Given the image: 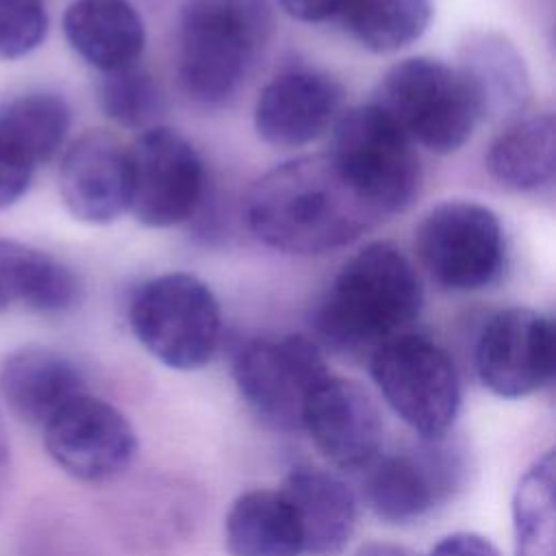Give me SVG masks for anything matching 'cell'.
Wrapping results in <instances>:
<instances>
[{"instance_id":"cell-1","label":"cell","mask_w":556,"mask_h":556,"mask_svg":"<svg viewBox=\"0 0 556 556\" xmlns=\"http://www.w3.org/2000/svg\"><path fill=\"white\" fill-rule=\"evenodd\" d=\"M243 215L258 241L285 254L343 248L380 219L330 154L300 156L265 172L250 187Z\"/></svg>"},{"instance_id":"cell-2","label":"cell","mask_w":556,"mask_h":556,"mask_svg":"<svg viewBox=\"0 0 556 556\" xmlns=\"http://www.w3.org/2000/svg\"><path fill=\"white\" fill-rule=\"evenodd\" d=\"M421 304V280L406 254L374 241L341 265L315 308L313 326L334 350H374L406 332Z\"/></svg>"},{"instance_id":"cell-3","label":"cell","mask_w":556,"mask_h":556,"mask_svg":"<svg viewBox=\"0 0 556 556\" xmlns=\"http://www.w3.org/2000/svg\"><path fill=\"white\" fill-rule=\"evenodd\" d=\"M263 0H187L178 28V78L204 106L230 100L263 39Z\"/></svg>"},{"instance_id":"cell-4","label":"cell","mask_w":556,"mask_h":556,"mask_svg":"<svg viewBox=\"0 0 556 556\" xmlns=\"http://www.w3.org/2000/svg\"><path fill=\"white\" fill-rule=\"evenodd\" d=\"M374 104L413 143L434 154L456 152L484 119L482 104L463 70L428 56L395 63L382 76Z\"/></svg>"},{"instance_id":"cell-5","label":"cell","mask_w":556,"mask_h":556,"mask_svg":"<svg viewBox=\"0 0 556 556\" xmlns=\"http://www.w3.org/2000/svg\"><path fill=\"white\" fill-rule=\"evenodd\" d=\"M328 154L378 217L406 211L419 195L421 163L415 143L374 102L341 111Z\"/></svg>"},{"instance_id":"cell-6","label":"cell","mask_w":556,"mask_h":556,"mask_svg":"<svg viewBox=\"0 0 556 556\" xmlns=\"http://www.w3.org/2000/svg\"><path fill=\"white\" fill-rule=\"evenodd\" d=\"M128 324L148 354L178 371L204 367L222 337L215 293L204 280L185 271L146 280L130 298Z\"/></svg>"},{"instance_id":"cell-7","label":"cell","mask_w":556,"mask_h":556,"mask_svg":"<svg viewBox=\"0 0 556 556\" xmlns=\"http://www.w3.org/2000/svg\"><path fill=\"white\" fill-rule=\"evenodd\" d=\"M369 374L391 410L419 437H445L460 410L454 358L432 339L402 332L369 354Z\"/></svg>"},{"instance_id":"cell-8","label":"cell","mask_w":556,"mask_h":556,"mask_svg":"<svg viewBox=\"0 0 556 556\" xmlns=\"http://www.w3.org/2000/svg\"><path fill=\"white\" fill-rule=\"evenodd\" d=\"M415 252L426 274L447 291L489 289L506 267L500 217L471 200L432 206L415 228Z\"/></svg>"},{"instance_id":"cell-9","label":"cell","mask_w":556,"mask_h":556,"mask_svg":"<svg viewBox=\"0 0 556 556\" xmlns=\"http://www.w3.org/2000/svg\"><path fill=\"white\" fill-rule=\"evenodd\" d=\"M330 374L321 348L304 334L263 337L239 348L235 387L245 406L271 430H302L313 389Z\"/></svg>"},{"instance_id":"cell-10","label":"cell","mask_w":556,"mask_h":556,"mask_svg":"<svg viewBox=\"0 0 556 556\" xmlns=\"http://www.w3.org/2000/svg\"><path fill=\"white\" fill-rule=\"evenodd\" d=\"M463 450L445 437L419 439L408 450L378 454L365 467L363 497L384 523L408 526L428 517L463 484Z\"/></svg>"},{"instance_id":"cell-11","label":"cell","mask_w":556,"mask_h":556,"mask_svg":"<svg viewBox=\"0 0 556 556\" xmlns=\"http://www.w3.org/2000/svg\"><path fill=\"white\" fill-rule=\"evenodd\" d=\"M41 430L48 456L80 482H109L122 476L137 454L128 417L89 391L72 397Z\"/></svg>"},{"instance_id":"cell-12","label":"cell","mask_w":556,"mask_h":556,"mask_svg":"<svg viewBox=\"0 0 556 556\" xmlns=\"http://www.w3.org/2000/svg\"><path fill=\"white\" fill-rule=\"evenodd\" d=\"M130 152V213L148 228H169L193 215L204 189L195 148L176 130L152 126Z\"/></svg>"},{"instance_id":"cell-13","label":"cell","mask_w":556,"mask_h":556,"mask_svg":"<svg viewBox=\"0 0 556 556\" xmlns=\"http://www.w3.org/2000/svg\"><path fill=\"white\" fill-rule=\"evenodd\" d=\"M476 374L497 397H528L554 378V324L539 311L510 306L495 313L476 341Z\"/></svg>"},{"instance_id":"cell-14","label":"cell","mask_w":556,"mask_h":556,"mask_svg":"<svg viewBox=\"0 0 556 556\" xmlns=\"http://www.w3.org/2000/svg\"><path fill=\"white\" fill-rule=\"evenodd\" d=\"M319 454L339 469H365L382 450V417L371 395L343 376L328 374L308 395L302 413Z\"/></svg>"},{"instance_id":"cell-15","label":"cell","mask_w":556,"mask_h":556,"mask_svg":"<svg viewBox=\"0 0 556 556\" xmlns=\"http://www.w3.org/2000/svg\"><path fill=\"white\" fill-rule=\"evenodd\" d=\"M59 193L85 224H111L130 208V152L111 132L89 130L63 154Z\"/></svg>"},{"instance_id":"cell-16","label":"cell","mask_w":556,"mask_h":556,"mask_svg":"<svg viewBox=\"0 0 556 556\" xmlns=\"http://www.w3.org/2000/svg\"><path fill=\"white\" fill-rule=\"evenodd\" d=\"M341 85L321 72L291 70L274 76L254 104V128L274 148H302L334 126Z\"/></svg>"},{"instance_id":"cell-17","label":"cell","mask_w":556,"mask_h":556,"mask_svg":"<svg viewBox=\"0 0 556 556\" xmlns=\"http://www.w3.org/2000/svg\"><path fill=\"white\" fill-rule=\"evenodd\" d=\"M293 515L302 552L339 556L356 532L358 502L354 491L332 471L295 465L278 486Z\"/></svg>"},{"instance_id":"cell-18","label":"cell","mask_w":556,"mask_h":556,"mask_svg":"<svg viewBox=\"0 0 556 556\" xmlns=\"http://www.w3.org/2000/svg\"><path fill=\"white\" fill-rule=\"evenodd\" d=\"M80 369L61 352L26 345L11 352L0 367V395L24 424L43 428L72 397L85 393Z\"/></svg>"},{"instance_id":"cell-19","label":"cell","mask_w":556,"mask_h":556,"mask_svg":"<svg viewBox=\"0 0 556 556\" xmlns=\"http://www.w3.org/2000/svg\"><path fill=\"white\" fill-rule=\"evenodd\" d=\"M63 33L74 52L102 74L137 65L146 46L141 15L128 0H74L63 15Z\"/></svg>"},{"instance_id":"cell-20","label":"cell","mask_w":556,"mask_h":556,"mask_svg":"<svg viewBox=\"0 0 556 556\" xmlns=\"http://www.w3.org/2000/svg\"><path fill=\"white\" fill-rule=\"evenodd\" d=\"M230 556H300L302 545L289 504L278 489L239 493L224 517Z\"/></svg>"},{"instance_id":"cell-21","label":"cell","mask_w":556,"mask_h":556,"mask_svg":"<svg viewBox=\"0 0 556 556\" xmlns=\"http://www.w3.org/2000/svg\"><path fill=\"white\" fill-rule=\"evenodd\" d=\"M493 180L513 191H536L556 169V124L552 113H536L508 124L486 150Z\"/></svg>"},{"instance_id":"cell-22","label":"cell","mask_w":556,"mask_h":556,"mask_svg":"<svg viewBox=\"0 0 556 556\" xmlns=\"http://www.w3.org/2000/svg\"><path fill=\"white\" fill-rule=\"evenodd\" d=\"M458 67L469 78L484 119L513 115L528 100V74L517 50L497 35H476L463 43Z\"/></svg>"},{"instance_id":"cell-23","label":"cell","mask_w":556,"mask_h":556,"mask_svg":"<svg viewBox=\"0 0 556 556\" xmlns=\"http://www.w3.org/2000/svg\"><path fill=\"white\" fill-rule=\"evenodd\" d=\"M432 0H343L341 17L350 35L378 54L415 43L432 20Z\"/></svg>"},{"instance_id":"cell-24","label":"cell","mask_w":556,"mask_h":556,"mask_svg":"<svg viewBox=\"0 0 556 556\" xmlns=\"http://www.w3.org/2000/svg\"><path fill=\"white\" fill-rule=\"evenodd\" d=\"M515 556H556V463L554 450L521 476L513 497Z\"/></svg>"},{"instance_id":"cell-25","label":"cell","mask_w":556,"mask_h":556,"mask_svg":"<svg viewBox=\"0 0 556 556\" xmlns=\"http://www.w3.org/2000/svg\"><path fill=\"white\" fill-rule=\"evenodd\" d=\"M70 122V106L56 93L20 96L0 111V128L35 167L61 150Z\"/></svg>"},{"instance_id":"cell-26","label":"cell","mask_w":556,"mask_h":556,"mask_svg":"<svg viewBox=\"0 0 556 556\" xmlns=\"http://www.w3.org/2000/svg\"><path fill=\"white\" fill-rule=\"evenodd\" d=\"M61 261L17 241L0 239V313L13 304L43 306L56 291Z\"/></svg>"},{"instance_id":"cell-27","label":"cell","mask_w":556,"mask_h":556,"mask_svg":"<svg viewBox=\"0 0 556 556\" xmlns=\"http://www.w3.org/2000/svg\"><path fill=\"white\" fill-rule=\"evenodd\" d=\"M98 102L104 115L115 124L141 128L156 117L161 109V91L146 70L130 65L102 74Z\"/></svg>"},{"instance_id":"cell-28","label":"cell","mask_w":556,"mask_h":556,"mask_svg":"<svg viewBox=\"0 0 556 556\" xmlns=\"http://www.w3.org/2000/svg\"><path fill=\"white\" fill-rule=\"evenodd\" d=\"M46 30L43 0H0V59L26 56L43 41Z\"/></svg>"},{"instance_id":"cell-29","label":"cell","mask_w":556,"mask_h":556,"mask_svg":"<svg viewBox=\"0 0 556 556\" xmlns=\"http://www.w3.org/2000/svg\"><path fill=\"white\" fill-rule=\"evenodd\" d=\"M35 169L33 161L0 128V211L26 193Z\"/></svg>"},{"instance_id":"cell-30","label":"cell","mask_w":556,"mask_h":556,"mask_svg":"<svg viewBox=\"0 0 556 556\" xmlns=\"http://www.w3.org/2000/svg\"><path fill=\"white\" fill-rule=\"evenodd\" d=\"M428 556H500L491 539L478 532H452L441 536Z\"/></svg>"},{"instance_id":"cell-31","label":"cell","mask_w":556,"mask_h":556,"mask_svg":"<svg viewBox=\"0 0 556 556\" xmlns=\"http://www.w3.org/2000/svg\"><path fill=\"white\" fill-rule=\"evenodd\" d=\"M285 13L300 22H324L341 11L343 0H278Z\"/></svg>"},{"instance_id":"cell-32","label":"cell","mask_w":556,"mask_h":556,"mask_svg":"<svg viewBox=\"0 0 556 556\" xmlns=\"http://www.w3.org/2000/svg\"><path fill=\"white\" fill-rule=\"evenodd\" d=\"M11 476H13V460H11V443L9 432L0 413V515L4 510L9 491H11Z\"/></svg>"},{"instance_id":"cell-33","label":"cell","mask_w":556,"mask_h":556,"mask_svg":"<svg viewBox=\"0 0 556 556\" xmlns=\"http://www.w3.org/2000/svg\"><path fill=\"white\" fill-rule=\"evenodd\" d=\"M352 556H419L406 545L389 543V541H367Z\"/></svg>"}]
</instances>
